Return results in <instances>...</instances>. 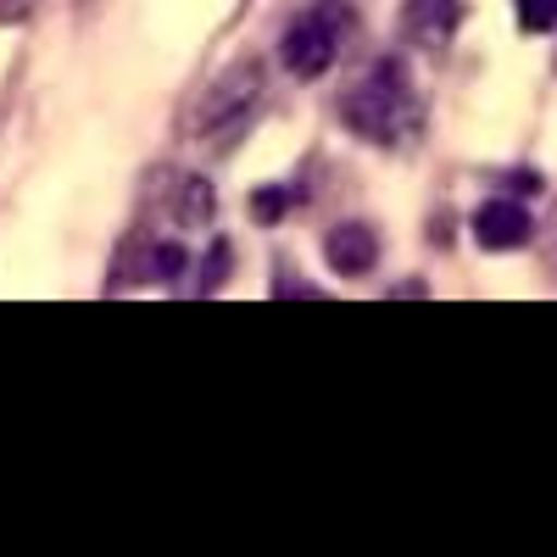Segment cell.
<instances>
[{"mask_svg":"<svg viewBox=\"0 0 557 557\" xmlns=\"http://www.w3.org/2000/svg\"><path fill=\"white\" fill-rule=\"evenodd\" d=\"M228 262H235V251H228V240H218V246H212V257H207V273H201V296H207V290H218V278L228 273Z\"/></svg>","mask_w":557,"mask_h":557,"instance_id":"11","label":"cell"},{"mask_svg":"<svg viewBox=\"0 0 557 557\" xmlns=\"http://www.w3.org/2000/svg\"><path fill=\"white\" fill-rule=\"evenodd\" d=\"M346 28H351V7H346V0H318V7H307L285 28V39H278V67H285L290 78H301V84L323 78L335 67V57H341Z\"/></svg>","mask_w":557,"mask_h":557,"instance_id":"2","label":"cell"},{"mask_svg":"<svg viewBox=\"0 0 557 557\" xmlns=\"http://www.w3.org/2000/svg\"><path fill=\"white\" fill-rule=\"evenodd\" d=\"M524 34H552L557 28V0H513Z\"/></svg>","mask_w":557,"mask_h":557,"instance_id":"10","label":"cell"},{"mask_svg":"<svg viewBox=\"0 0 557 557\" xmlns=\"http://www.w3.org/2000/svg\"><path fill=\"white\" fill-rule=\"evenodd\" d=\"M262 107V73L257 62H235V67H223V78L207 89V96L196 101V134H223V123H235V134L257 117Z\"/></svg>","mask_w":557,"mask_h":557,"instance_id":"3","label":"cell"},{"mask_svg":"<svg viewBox=\"0 0 557 557\" xmlns=\"http://www.w3.org/2000/svg\"><path fill=\"white\" fill-rule=\"evenodd\" d=\"M462 12H469V0H401V34L418 51H446Z\"/></svg>","mask_w":557,"mask_h":557,"instance_id":"4","label":"cell"},{"mask_svg":"<svg viewBox=\"0 0 557 557\" xmlns=\"http://www.w3.org/2000/svg\"><path fill=\"white\" fill-rule=\"evenodd\" d=\"M530 228H535V218H530V207L513 201V196H491V201L474 212V240H480L485 251H519V246L530 240Z\"/></svg>","mask_w":557,"mask_h":557,"instance_id":"6","label":"cell"},{"mask_svg":"<svg viewBox=\"0 0 557 557\" xmlns=\"http://www.w3.org/2000/svg\"><path fill=\"white\" fill-rule=\"evenodd\" d=\"M323 262H330L335 278H362V273H374L380 262V235L368 223H335L330 235H323Z\"/></svg>","mask_w":557,"mask_h":557,"instance_id":"5","label":"cell"},{"mask_svg":"<svg viewBox=\"0 0 557 557\" xmlns=\"http://www.w3.org/2000/svg\"><path fill=\"white\" fill-rule=\"evenodd\" d=\"M285 207H290L285 184H262V190L251 196V223H278V218H285Z\"/></svg>","mask_w":557,"mask_h":557,"instance_id":"9","label":"cell"},{"mask_svg":"<svg viewBox=\"0 0 557 557\" xmlns=\"http://www.w3.org/2000/svg\"><path fill=\"white\" fill-rule=\"evenodd\" d=\"M184 262H190V251H184V246H173V240H151V262H146V273H151V278H178Z\"/></svg>","mask_w":557,"mask_h":557,"instance_id":"8","label":"cell"},{"mask_svg":"<svg viewBox=\"0 0 557 557\" xmlns=\"http://www.w3.org/2000/svg\"><path fill=\"white\" fill-rule=\"evenodd\" d=\"M346 128L357 139H368V146H412L418 128H424V96H418V84L407 73V62L385 57L374 62L351 89H346Z\"/></svg>","mask_w":557,"mask_h":557,"instance_id":"1","label":"cell"},{"mask_svg":"<svg viewBox=\"0 0 557 557\" xmlns=\"http://www.w3.org/2000/svg\"><path fill=\"white\" fill-rule=\"evenodd\" d=\"M212 184L207 178H184L178 184V196H173V218L184 223V228H201V223H212Z\"/></svg>","mask_w":557,"mask_h":557,"instance_id":"7","label":"cell"}]
</instances>
